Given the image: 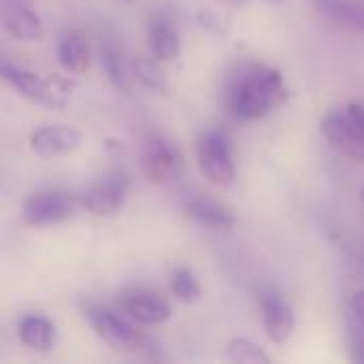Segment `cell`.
Listing matches in <instances>:
<instances>
[{
	"mask_svg": "<svg viewBox=\"0 0 364 364\" xmlns=\"http://www.w3.org/2000/svg\"><path fill=\"white\" fill-rule=\"evenodd\" d=\"M288 98L284 77L277 68L254 66L243 73L228 92V107L241 119H260Z\"/></svg>",
	"mask_w": 364,
	"mask_h": 364,
	"instance_id": "cell-1",
	"label": "cell"
},
{
	"mask_svg": "<svg viewBox=\"0 0 364 364\" xmlns=\"http://www.w3.org/2000/svg\"><path fill=\"white\" fill-rule=\"evenodd\" d=\"M79 211H83L81 194L66 190H49L28 196L21 207V218L28 226L43 228L62 224L75 218Z\"/></svg>",
	"mask_w": 364,
	"mask_h": 364,
	"instance_id": "cell-2",
	"label": "cell"
},
{
	"mask_svg": "<svg viewBox=\"0 0 364 364\" xmlns=\"http://www.w3.org/2000/svg\"><path fill=\"white\" fill-rule=\"evenodd\" d=\"M81 311H83L87 324L92 326V331L96 333V337L102 339L109 348H113V350L134 348L136 350L143 346V337L128 322L130 318L126 320V316H119L113 309L102 307V305L92 303V301H83Z\"/></svg>",
	"mask_w": 364,
	"mask_h": 364,
	"instance_id": "cell-3",
	"label": "cell"
},
{
	"mask_svg": "<svg viewBox=\"0 0 364 364\" xmlns=\"http://www.w3.org/2000/svg\"><path fill=\"white\" fill-rule=\"evenodd\" d=\"M322 134L346 158L364 162V128L352 105L343 111H333L322 119Z\"/></svg>",
	"mask_w": 364,
	"mask_h": 364,
	"instance_id": "cell-4",
	"label": "cell"
},
{
	"mask_svg": "<svg viewBox=\"0 0 364 364\" xmlns=\"http://www.w3.org/2000/svg\"><path fill=\"white\" fill-rule=\"evenodd\" d=\"M196 154H198V166L211 183L226 188L235 181L237 168H235L230 143L222 132L218 130L205 132L198 141Z\"/></svg>",
	"mask_w": 364,
	"mask_h": 364,
	"instance_id": "cell-5",
	"label": "cell"
},
{
	"mask_svg": "<svg viewBox=\"0 0 364 364\" xmlns=\"http://www.w3.org/2000/svg\"><path fill=\"white\" fill-rule=\"evenodd\" d=\"M0 73H2V79L21 98H26V100H30L34 105H41L45 109H60L64 105V92H60L58 87H53L51 81L38 77L36 73H32L28 68L2 62Z\"/></svg>",
	"mask_w": 364,
	"mask_h": 364,
	"instance_id": "cell-6",
	"label": "cell"
},
{
	"mask_svg": "<svg viewBox=\"0 0 364 364\" xmlns=\"http://www.w3.org/2000/svg\"><path fill=\"white\" fill-rule=\"evenodd\" d=\"M181 164L179 149L162 136L149 139L141 154V173L154 183H168L177 179Z\"/></svg>",
	"mask_w": 364,
	"mask_h": 364,
	"instance_id": "cell-7",
	"label": "cell"
},
{
	"mask_svg": "<svg viewBox=\"0 0 364 364\" xmlns=\"http://www.w3.org/2000/svg\"><path fill=\"white\" fill-rule=\"evenodd\" d=\"M130 181L126 177H111L100 183H94L85 192H81L83 211L94 218H111L122 211L128 198Z\"/></svg>",
	"mask_w": 364,
	"mask_h": 364,
	"instance_id": "cell-8",
	"label": "cell"
},
{
	"mask_svg": "<svg viewBox=\"0 0 364 364\" xmlns=\"http://www.w3.org/2000/svg\"><path fill=\"white\" fill-rule=\"evenodd\" d=\"M81 145V134L73 126H43L30 134V149L38 158H60Z\"/></svg>",
	"mask_w": 364,
	"mask_h": 364,
	"instance_id": "cell-9",
	"label": "cell"
},
{
	"mask_svg": "<svg viewBox=\"0 0 364 364\" xmlns=\"http://www.w3.org/2000/svg\"><path fill=\"white\" fill-rule=\"evenodd\" d=\"M119 307L126 318H130L136 324H145V326L164 324L173 316L171 305L151 292H130L122 299Z\"/></svg>",
	"mask_w": 364,
	"mask_h": 364,
	"instance_id": "cell-10",
	"label": "cell"
},
{
	"mask_svg": "<svg viewBox=\"0 0 364 364\" xmlns=\"http://www.w3.org/2000/svg\"><path fill=\"white\" fill-rule=\"evenodd\" d=\"M262 326L273 343H284L294 333V311L277 292H267L260 299Z\"/></svg>",
	"mask_w": 364,
	"mask_h": 364,
	"instance_id": "cell-11",
	"label": "cell"
},
{
	"mask_svg": "<svg viewBox=\"0 0 364 364\" xmlns=\"http://www.w3.org/2000/svg\"><path fill=\"white\" fill-rule=\"evenodd\" d=\"M98 55H100V64L105 68V75L109 79V83L124 94H130L132 87V64H128L126 60V51L119 45V41L111 34L100 38V47H98Z\"/></svg>",
	"mask_w": 364,
	"mask_h": 364,
	"instance_id": "cell-12",
	"label": "cell"
},
{
	"mask_svg": "<svg viewBox=\"0 0 364 364\" xmlns=\"http://www.w3.org/2000/svg\"><path fill=\"white\" fill-rule=\"evenodd\" d=\"M2 26L17 41H36L43 34L41 15L23 0H4Z\"/></svg>",
	"mask_w": 364,
	"mask_h": 364,
	"instance_id": "cell-13",
	"label": "cell"
},
{
	"mask_svg": "<svg viewBox=\"0 0 364 364\" xmlns=\"http://www.w3.org/2000/svg\"><path fill=\"white\" fill-rule=\"evenodd\" d=\"M147 41H149L151 55L158 58L160 62H173L179 58L181 51L179 30L168 15L164 13L151 15L147 26Z\"/></svg>",
	"mask_w": 364,
	"mask_h": 364,
	"instance_id": "cell-14",
	"label": "cell"
},
{
	"mask_svg": "<svg viewBox=\"0 0 364 364\" xmlns=\"http://www.w3.org/2000/svg\"><path fill=\"white\" fill-rule=\"evenodd\" d=\"M183 209L198 226L209 228V230H230L237 224V218L226 207L203 196H194L186 200Z\"/></svg>",
	"mask_w": 364,
	"mask_h": 364,
	"instance_id": "cell-15",
	"label": "cell"
},
{
	"mask_svg": "<svg viewBox=\"0 0 364 364\" xmlns=\"http://www.w3.org/2000/svg\"><path fill=\"white\" fill-rule=\"evenodd\" d=\"M19 341L34 352H51L55 346V326L45 316H26L19 322Z\"/></svg>",
	"mask_w": 364,
	"mask_h": 364,
	"instance_id": "cell-16",
	"label": "cell"
},
{
	"mask_svg": "<svg viewBox=\"0 0 364 364\" xmlns=\"http://www.w3.org/2000/svg\"><path fill=\"white\" fill-rule=\"evenodd\" d=\"M58 60L68 73H75V75L85 73L90 66V49H87L85 38L75 30L64 32L58 38Z\"/></svg>",
	"mask_w": 364,
	"mask_h": 364,
	"instance_id": "cell-17",
	"label": "cell"
},
{
	"mask_svg": "<svg viewBox=\"0 0 364 364\" xmlns=\"http://www.w3.org/2000/svg\"><path fill=\"white\" fill-rule=\"evenodd\" d=\"M318 9L335 21H341L364 34V4L356 0H316Z\"/></svg>",
	"mask_w": 364,
	"mask_h": 364,
	"instance_id": "cell-18",
	"label": "cell"
},
{
	"mask_svg": "<svg viewBox=\"0 0 364 364\" xmlns=\"http://www.w3.org/2000/svg\"><path fill=\"white\" fill-rule=\"evenodd\" d=\"M132 77L147 90L151 92H166V77L160 68L158 58H147L139 55L132 62Z\"/></svg>",
	"mask_w": 364,
	"mask_h": 364,
	"instance_id": "cell-19",
	"label": "cell"
},
{
	"mask_svg": "<svg viewBox=\"0 0 364 364\" xmlns=\"http://www.w3.org/2000/svg\"><path fill=\"white\" fill-rule=\"evenodd\" d=\"M226 352H228V358H230L232 363H239V364L271 363L269 354H267L260 346H256L254 341H250V339H230V341H228Z\"/></svg>",
	"mask_w": 364,
	"mask_h": 364,
	"instance_id": "cell-20",
	"label": "cell"
},
{
	"mask_svg": "<svg viewBox=\"0 0 364 364\" xmlns=\"http://www.w3.org/2000/svg\"><path fill=\"white\" fill-rule=\"evenodd\" d=\"M171 290L181 303H196L200 299V284L188 269H177L171 277Z\"/></svg>",
	"mask_w": 364,
	"mask_h": 364,
	"instance_id": "cell-21",
	"label": "cell"
},
{
	"mask_svg": "<svg viewBox=\"0 0 364 364\" xmlns=\"http://www.w3.org/2000/svg\"><path fill=\"white\" fill-rule=\"evenodd\" d=\"M350 350L354 360L364 363V328L358 326L354 320L350 322Z\"/></svg>",
	"mask_w": 364,
	"mask_h": 364,
	"instance_id": "cell-22",
	"label": "cell"
},
{
	"mask_svg": "<svg viewBox=\"0 0 364 364\" xmlns=\"http://www.w3.org/2000/svg\"><path fill=\"white\" fill-rule=\"evenodd\" d=\"M196 17H198V21H200L203 28H209V30H213L218 34H222V32L228 30V26H224V21L215 13H211V11H200Z\"/></svg>",
	"mask_w": 364,
	"mask_h": 364,
	"instance_id": "cell-23",
	"label": "cell"
},
{
	"mask_svg": "<svg viewBox=\"0 0 364 364\" xmlns=\"http://www.w3.org/2000/svg\"><path fill=\"white\" fill-rule=\"evenodd\" d=\"M350 316H352V320L358 326L364 328V288L358 290V292H354V296L350 301Z\"/></svg>",
	"mask_w": 364,
	"mask_h": 364,
	"instance_id": "cell-24",
	"label": "cell"
},
{
	"mask_svg": "<svg viewBox=\"0 0 364 364\" xmlns=\"http://www.w3.org/2000/svg\"><path fill=\"white\" fill-rule=\"evenodd\" d=\"M222 2L232 4V6H245V4H247V0H222Z\"/></svg>",
	"mask_w": 364,
	"mask_h": 364,
	"instance_id": "cell-25",
	"label": "cell"
},
{
	"mask_svg": "<svg viewBox=\"0 0 364 364\" xmlns=\"http://www.w3.org/2000/svg\"><path fill=\"white\" fill-rule=\"evenodd\" d=\"M264 2H269V4H279L282 0H264Z\"/></svg>",
	"mask_w": 364,
	"mask_h": 364,
	"instance_id": "cell-26",
	"label": "cell"
},
{
	"mask_svg": "<svg viewBox=\"0 0 364 364\" xmlns=\"http://www.w3.org/2000/svg\"><path fill=\"white\" fill-rule=\"evenodd\" d=\"M363 203H364V188H363Z\"/></svg>",
	"mask_w": 364,
	"mask_h": 364,
	"instance_id": "cell-27",
	"label": "cell"
},
{
	"mask_svg": "<svg viewBox=\"0 0 364 364\" xmlns=\"http://www.w3.org/2000/svg\"><path fill=\"white\" fill-rule=\"evenodd\" d=\"M126 2H130V0H126Z\"/></svg>",
	"mask_w": 364,
	"mask_h": 364,
	"instance_id": "cell-28",
	"label": "cell"
}]
</instances>
